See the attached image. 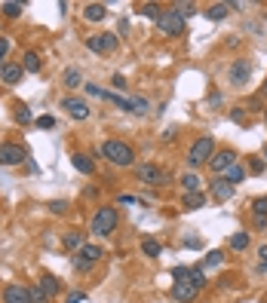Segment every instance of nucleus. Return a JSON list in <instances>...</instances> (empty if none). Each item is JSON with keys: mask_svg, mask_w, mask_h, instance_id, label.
<instances>
[{"mask_svg": "<svg viewBox=\"0 0 267 303\" xmlns=\"http://www.w3.org/2000/svg\"><path fill=\"white\" fill-rule=\"evenodd\" d=\"M101 157L114 166H120V169H129L135 163V150L126 144V141H117V138H111L101 144Z\"/></svg>", "mask_w": 267, "mask_h": 303, "instance_id": "nucleus-1", "label": "nucleus"}, {"mask_svg": "<svg viewBox=\"0 0 267 303\" xmlns=\"http://www.w3.org/2000/svg\"><path fill=\"white\" fill-rule=\"evenodd\" d=\"M117 220H120L117 208H114V205H101L95 211V217H92V233L95 236H111L114 230H117Z\"/></svg>", "mask_w": 267, "mask_h": 303, "instance_id": "nucleus-2", "label": "nucleus"}, {"mask_svg": "<svg viewBox=\"0 0 267 303\" xmlns=\"http://www.w3.org/2000/svg\"><path fill=\"white\" fill-rule=\"evenodd\" d=\"M212 154H215V138H212V135H203V138H197V141H194V147L187 150V163L197 169V166L209 163V160H212Z\"/></svg>", "mask_w": 267, "mask_h": 303, "instance_id": "nucleus-3", "label": "nucleus"}, {"mask_svg": "<svg viewBox=\"0 0 267 303\" xmlns=\"http://www.w3.org/2000/svg\"><path fill=\"white\" fill-rule=\"evenodd\" d=\"M157 28H160L163 34H169V37H181V34H184V19L175 13V7H169V10H163V16L157 19Z\"/></svg>", "mask_w": 267, "mask_h": 303, "instance_id": "nucleus-4", "label": "nucleus"}, {"mask_svg": "<svg viewBox=\"0 0 267 303\" xmlns=\"http://www.w3.org/2000/svg\"><path fill=\"white\" fill-rule=\"evenodd\" d=\"M135 178L144 181V184H150V187H163V184H169V175H166L160 166H150V163L135 166Z\"/></svg>", "mask_w": 267, "mask_h": 303, "instance_id": "nucleus-5", "label": "nucleus"}, {"mask_svg": "<svg viewBox=\"0 0 267 303\" xmlns=\"http://www.w3.org/2000/svg\"><path fill=\"white\" fill-rule=\"evenodd\" d=\"M98 260H101V248H98V245H83V248L77 251V257H74V267H77L80 273H89Z\"/></svg>", "mask_w": 267, "mask_h": 303, "instance_id": "nucleus-6", "label": "nucleus"}, {"mask_svg": "<svg viewBox=\"0 0 267 303\" xmlns=\"http://www.w3.org/2000/svg\"><path fill=\"white\" fill-rule=\"evenodd\" d=\"M28 160V150L22 144H0V166H22Z\"/></svg>", "mask_w": 267, "mask_h": 303, "instance_id": "nucleus-7", "label": "nucleus"}, {"mask_svg": "<svg viewBox=\"0 0 267 303\" xmlns=\"http://www.w3.org/2000/svg\"><path fill=\"white\" fill-rule=\"evenodd\" d=\"M117 34H92V37H86V49L89 52H114L117 49Z\"/></svg>", "mask_w": 267, "mask_h": 303, "instance_id": "nucleus-8", "label": "nucleus"}, {"mask_svg": "<svg viewBox=\"0 0 267 303\" xmlns=\"http://www.w3.org/2000/svg\"><path fill=\"white\" fill-rule=\"evenodd\" d=\"M237 163V154H234V150L231 147H224V150H218V154H212V160H209V169L215 172V178H221L227 169H231Z\"/></svg>", "mask_w": 267, "mask_h": 303, "instance_id": "nucleus-9", "label": "nucleus"}, {"mask_svg": "<svg viewBox=\"0 0 267 303\" xmlns=\"http://www.w3.org/2000/svg\"><path fill=\"white\" fill-rule=\"evenodd\" d=\"M62 110L68 113L71 120H86V117H89V104H86L83 98H74V95L62 98Z\"/></svg>", "mask_w": 267, "mask_h": 303, "instance_id": "nucleus-10", "label": "nucleus"}, {"mask_svg": "<svg viewBox=\"0 0 267 303\" xmlns=\"http://www.w3.org/2000/svg\"><path fill=\"white\" fill-rule=\"evenodd\" d=\"M252 77V61L249 58H237L231 64V86H246Z\"/></svg>", "mask_w": 267, "mask_h": 303, "instance_id": "nucleus-11", "label": "nucleus"}, {"mask_svg": "<svg viewBox=\"0 0 267 303\" xmlns=\"http://www.w3.org/2000/svg\"><path fill=\"white\" fill-rule=\"evenodd\" d=\"M4 303H31V288H25L19 282L7 285L4 288Z\"/></svg>", "mask_w": 267, "mask_h": 303, "instance_id": "nucleus-12", "label": "nucleus"}, {"mask_svg": "<svg viewBox=\"0 0 267 303\" xmlns=\"http://www.w3.org/2000/svg\"><path fill=\"white\" fill-rule=\"evenodd\" d=\"M197 294H200V288H194L190 282H175V285H172V297H175L178 303H194Z\"/></svg>", "mask_w": 267, "mask_h": 303, "instance_id": "nucleus-13", "label": "nucleus"}, {"mask_svg": "<svg viewBox=\"0 0 267 303\" xmlns=\"http://www.w3.org/2000/svg\"><path fill=\"white\" fill-rule=\"evenodd\" d=\"M22 73H25L22 61H4V67H0V77H4L7 86H16V83L22 80Z\"/></svg>", "mask_w": 267, "mask_h": 303, "instance_id": "nucleus-14", "label": "nucleus"}, {"mask_svg": "<svg viewBox=\"0 0 267 303\" xmlns=\"http://www.w3.org/2000/svg\"><path fill=\"white\" fill-rule=\"evenodd\" d=\"M231 196H234V184H227L224 178H215L212 181V199L215 202H227Z\"/></svg>", "mask_w": 267, "mask_h": 303, "instance_id": "nucleus-15", "label": "nucleus"}, {"mask_svg": "<svg viewBox=\"0 0 267 303\" xmlns=\"http://www.w3.org/2000/svg\"><path fill=\"white\" fill-rule=\"evenodd\" d=\"M71 166L77 169L80 175H95V160H92L89 154H74V157H71Z\"/></svg>", "mask_w": 267, "mask_h": 303, "instance_id": "nucleus-16", "label": "nucleus"}, {"mask_svg": "<svg viewBox=\"0 0 267 303\" xmlns=\"http://www.w3.org/2000/svg\"><path fill=\"white\" fill-rule=\"evenodd\" d=\"M246 175H249V169H246L243 163H234L231 169H227V172L221 175V178H224L227 184H234V187H237V184H243V181H246Z\"/></svg>", "mask_w": 267, "mask_h": 303, "instance_id": "nucleus-17", "label": "nucleus"}, {"mask_svg": "<svg viewBox=\"0 0 267 303\" xmlns=\"http://www.w3.org/2000/svg\"><path fill=\"white\" fill-rule=\"evenodd\" d=\"M22 67L28 70V73H37L43 67V61H40V55H37L34 49H28V52H22Z\"/></svg>", "mask_w": 267, "mask_h": 303, "instance_id": "nucleus-18", "label": "nucleus"}, {"mask_svg": "<svg viewBox=\"0 0 267 303\" xmlns=\"http://www.w3.org/2000/svg\"><path fill=\"white\" fill-rule=\"evenodd\" d=\"M104 16H108L104 4H86V7H83V19H86V22H101Z\"/></svg>", "mask_w": 267, "mask_h": 303, "instance_id": "nucleus-19", "label": "nucleus"}, {"mask_svg": "<svg viewBox=\"0 0 267 303\" xmlns=\"http://www.w3.org/2000/svg\"><path fill=\"white\" fill-rule=\"evenodd\" d=\"M181 187H184L187 193H200L203 181H200V175H197V172H187V175H181Z\"/></svg>", "mask_w": 267, "mask_h": 303, "instance_id": "nucleus-20", "label": "nucleus"}, {"mask_svg": "<svg viewBox=\"0 0 267 303\" xmlns=\"http://www.w3.org/2000/svg\"><path fill=\"white\" fill-rule=\"evenodd\" d=\"M227 13H231V7H227V4H212V7L206 10V19H209V22H224Z\"/></svg>", "mask_w": 267, "mask_h": 303, "instance_id": "nucleus-21", "label": "nucleus"}, {"mask_svg": "<svg viewBox=\"0 0 267 303\" xmlns=\"http://www.w3.org/2000/svg\"><path fill=\"white\" fill-rule=\"evenodd\" d=\"M206 205V196L203 193H184V208L194 211V208H203Z\"/></svg>", "mask_w": 267, "mask_h": 303, "instance_id": "nucleus-22", "label": "nucleus"}, {"mask_svg": "<svg viewBox=\"0 0 267 303\" xmlns=\"http://www.w3.org/2000/svg\"><path fill=\"white\" fill-rule=\"evenodd\" d=\"M40 288H43L46 297H56V294H59V279H56V276H43V279H40Z\"/></svg>", "mask_w": 267, "mask_h": 303, "instance_id": "nucleus-23", "label": "nucleus"}, {"mask_svg": "<svg viewBox=\"0 0 267 303\" xmlns=\"http://www.w3.org/2000/svg\"><path fill=\"white\" fill-rule=\"evenodd\" d=\"M187 282L194 285V288H203V285H206V273H203V270H194V267H187Z\"/></svg>", "mask_w": 267, "mask_h": 303, "instance_id": "nucleus-24", "label": "nucleus"}, {"mask_svg": "<svg viewBox=\"0 0 267 303\" xmlns=\"http://www.w3.org/2000/svg\"><path fill=\"white\" fill-rule=\"evenodd\" d=\"M249 242H252L249 233H234V236H231V248H234V251H246Z\"/></svg>", "mask_w": 267, "mask_h": 303, "instance_id": "nucleus-25", "label": "nucleus"}, {"mask_svg": "<svg viewBox=\"0 0 267 303\" xmlns=\"http://www.w3.org/2000/svg\"><path fill=\"white\" fill-rule=\"evenodd\" d=\"M0 10H4V16H7V19H19L25 7H22V4H16V0H10V4H0Z\"/></svg>", "mask_w": 267, "mask_h": 303, "instance_id": "nucleus-26", "label": "nucleus"}, {"mask_svg": "<svg viewBox=\"0 0 267 303\" xmlns=\"http://www.w3.org/2000/svg\"><path fill=\"white\" fill-rule=\"evenodd\" d=\"M62 242H65V248H71V251H80V248H83V236H80V233H68Z\"/></svg>", "mask_w": 267, "mask_h": 303, "instance_id": "nucleus-27", "label": "nucleus"}, {"mask_svg": "<svg viewBox=\"0 0 267 303\" xmlns=\"http://www.w3.org/2000/svg\"><path fill=\"white\" fill-rule=\"evenodd\" d=\"M221 263H224V251H209L206 254V260H203V267H221Z\"/></svg>", "mask_w": 267, "mask_h": 303, "instance_id": "nucleus-28", "label": "nucleus"}, {"mask_svg": "<svg viewBox=\"0 0 267 303\" xmlns=\"http://www.w3.org/2000/svg\"><path fill=\"white\" fill-rule=\"evenodd\" d=\"M141 251H144L147 257H160V242H157V239H144Z\"/></svg>", "mask_w": 267, "mask_h": 303, "instance_id": "nucleus-29", "label": "nucleus"}, {"mask_svg": "<svg viewBox=\"0 0 267 303\" xmlns=\"http://www.w3.org/2000/svg\"><path fill=\"white\" fill-rule=\"evenodd\" d=\"M65 86H68V89H77V86H80V70H74V67L65 70Z\"/></svg>", "mask_w": 267, "mask_h": 303, "instance_id": "nucleus-30", "label": "nucleus"}, {"mask_svg": "<svg viewBox=\"0 0 267 303\" xmlns=\"http://www.w3.org/2000/svg\"><path fill=\"white\" fill-rule=\"evenodd\" d=\"M141 16H147V19L157 22V19L163 16V10H160V4H144V7H141Z\"/></svg>", "mask_w": 267, "mask_h": 303, "instance_id": "nucleus-31", "label": "nucleus"}, {"mask_svg": "<svg viewBox=\"0 0 267 303\" xmlns=\"http://www.w3.org/2000/svg\"><path fill=\"white\" fill-rule=\"evenodd\" d=\"M172 7H175V13H178L181 19H190V16L197 13V4H172Z\"/></svg>", "mask_w": 267, "mask_h": 303, "instance_id": "nucleus-32", "label": "nucleus"}, {"mask_svg": "<svg viewBox=\"0 0 267 303\" xmlns=\"http://www.w3.org/2000/svg\"><path fill=\"white\" fill-rule=\"evenodd\" d=\"M252 211H255V217H267V196H258L252 202Z\"/></svg>", "mask_w": 267, "mask_h": 303, "instance_id": "nucleus-33", "label": "nucleus"}, {"mask_svg": "<svg viewBox=\"0 0 267 303\" xmlns=\"http://www.w3.org/2000/svg\"><path fill=\"white\" fill-rule=\"evenodd\" d=\"M147 107H150V104H147V98H141V95H135V98H132V113H147Z\"/></svg>", "mask_w": 267, "mask_h": 303, "instance_id": "nucleus-34", "label": "nucleus"}, {"mask_svg": "<svg viewBox=\"0 0 267 303\" xmlns=\"http://www.w3.org/2000/svg\"><path fill=\"white\" fill-rule=\"evenodd\" d=\"M46 208H49L52 214H65V211H68V202H65V199H52V202H46Z\"/></svg>", "mask_w": 267, "mask_h": 303, "instance_id": "nucleus-35", "label": "nucleus"}, {"mask_svg": "<svg viewBox=\"0 0 267 303\" xmlns=\"http://www.w3.org/2000/svg\"><path fill=\"white\" fill-rule=\"evenodd\" d=\"M16 120H19V123H31V120H34V113H31V110L22 104V107L16 110Z\"/></svg>", "mask_w": 267, "mask_h": 303, "instance_id": "nucleus-36", "label": "nucleus"}, {"mask_svg": "<svg viewBox=\"0 0 267 303\" xmlns=\"http://www.w3.org/2000/svg\"><path fill=\"white\" fill-rule=\"evenodd\" d=\"M34 123L40 126V129H52V126H56V117H49V113H43V117H37Z\"/></svg>", "mask_w": 267, "mask_h": 303, "instance_id": "nucleus-37", "label": "nucleus"}, {"mask_svg": "<svg viewBox=\"0 0 267 303\" xmlns=\"http://www.w3.org/2000/svg\"><path fill=\"white\" fill-rule=\"evenodd\" d=\"M49 297L43 294V288H31V303H46Z\"/></svg>", "mask_w": 267, "mask_h": 303, "instance_id": "nucleus-38", "label": "nucleus"}, {"mask_svg": "<svg viewBox=\"0 0 267 303\" xmlns=\"http://www.w3.org/2000/svg\"><path fill=\"white\" fill-rule=\"evenodd\" d=\"M258 257H261V263H258V273H267V245H261V248H258Z\"/></svg>", "mask_w": 267, "mask_h": 303, "instance_id": "nucleus-39", "label": "nucleus"}, {"mask_svg": "<svg viewBox=\"0 0 267 303\" xmlns=\"http://www.w3.org/2000/svg\"><path fill=\"white\" fill-rule=\"evenodd\" d=\"M7 52H10V40H7V37H0V67H4V58H7Z\"/></svg>", "mask_w": 267, "mask_h": 303, "instance_id": "nucleus-40", "label": "nucleus"}, {"mask_svg": "<svg viewBox=\"0 0 267 303\" xmlns=\"http://www.w3.org/2000/svg\"><path fill=\"white\" fill-rule=\"evenodd\" d=\"M86 95H95V98H104L108 92H104V89H98L95 83H86Z\"/></svg>", "mask_w": 267, "mask_h": 303, "instance_id": "nucleus-41", "label": "nucleus"}, {"mask_svg": "<svg viewBox=\"0 0 267 303\" xmlns=\"http://www.w3.org/2000/svg\"><path fill=\"white\" fill-rule=\"evenodd\" d=\"M249 172H252V175H261V172H264V160H255V157H252V163H249Z\"/></svg>", "mask_w": 267, "mask_h": 303, "instance_id": "nucleus-42", "label": "nucleus"}, {"mask_svg": "<svg viewBox=\"0 0 267 303\" xmlns=\"http://www.w3.org/2000/svg\"><path fill=\"white\" fill-rule=\"evenodd\" d=\"M231 120H234V123H246V110H243V107H234V110H231Z\"/></svg>", "mask_w": 267, "mask_h": 303, "instance_id": "nucleus-43", "label": "nucleus"}, {"mask_svg": "<svg viewBox=\"0 0 267 303\" xmlns=\"http://www.w3.org/2000/svg\"><path fill=\"white\" fill-rule=\"evenodd\" d=\"M86 300V294L83 291H74V294H68V303H83Z\"/></svg>", "mask_w": 267, "mask_h": 303, "instance_id": "nucleus-44", "label": "nucleus"}, {"mask_svg": "<svg viewBox=\"0 0 267 303\" xmlns=\"http://www.w3.org/2000/svg\"><path fill=\"white\" fill-rule=\"evenodd\" d=\"M111 86H117V89H123V86H126V80L120 77V73H114V80H111Z\"/></svg>", "mask_w": 267, "mask_h": 303, "instance_id": "nucleus-45", "label": "nucleus"}, {"mask_svg": "<svg viewBox=\"0 0 267 303\" xmlns=\"http://www.w3.org/2000/svg\"><path fill=\"white\" fill-rule=\"evenodd\" d=\"M120 202H123V205H132V202H138V199H135V196H129V193H123V196H120Z\"/></svg>", "mask_w": 267, "mask_h": 303, "instance_id": "nucleus-46", "label": "nucleus"}, {"mask_svg": "<svg viewBox=\"0 0 267 303\" xmlns=\"http://www.w3.org/2000/svg\"><path fill=\"white\" fill-rule=\"evenodd\" d=\"M261 98H267V83H264V89H261Z\"/></svg>", "mask_w": 267, "mask_h": 303, "instance_id": "nucleus-47", "label": "nucleus"}, {"mask_svg": "<svg viewBox=\"0 0 267 303\" xmlns=\"http://www.w3.org/2000/svg\"><path fill=\"white\" fill-rule=\"evenodd\" d=\"M264 160H267V144H264Z\"/></svg>", "mask_w": 267, "mask_h": 303, "instance_id": "nucleus-48", "label": "nucleus"}, {"mask_svg": "<svg viewBox=\"0 0 267 303\" xmlns=\"http://www.w3.org/2000/svg\"><path fill=\"white\" fill-rule=\"evenodd\" d=\"M264 120H267V107H264Z\"/></svg>", "mask_w": 267, "mask_h": 303, "instance_id": "nucleus-49", "label": "nucleus"}]
</instances>
